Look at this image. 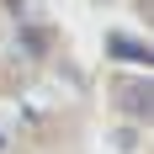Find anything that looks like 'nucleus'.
<instances>
[{"mask_svg": "<svg viewBox=\"0 0 154 154\" xmlns=\"http://www.w3.org/2000/svg\"><path fill=\"white\" fill-rule=\"evenodd\" d=\"M0 154H5V138H0Z\"/></svg>", "mask_w": 154, "mask_h": 154, "instance_id": "3", "label": "nucleus"}, {"mask_svg": "<svg viewBox=\"0 0 154 154\" xmlns=\"http://www.w3.org/2000/svg\"><path fill=\"white\" fill-rule=\"evenodd\" d=\"M117 53H122V59H149V48H138V43H128V32H117Z\"/></svg>", "mask_w": 154, "mask_h": 154, "instance_id": "2", "label": "nucleus"}, {"mask_svg": "<svg viewBox=\"0 0 154 154\" xmlns=\"http://www.w3.org/2000/svg\"><path fill=\"white\" fill-rule=\"evenodd\" d=\"M122 112L128 117H149V80H133V85H122Z\"/></svg>", "mask_w": 154, "mask_h": 154, "instance_id": "1", "label": "nucleus"}]
</instances>
